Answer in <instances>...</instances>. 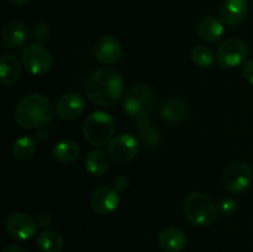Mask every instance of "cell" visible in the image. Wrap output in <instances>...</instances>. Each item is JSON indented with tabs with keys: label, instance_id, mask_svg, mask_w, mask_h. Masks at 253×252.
Returning a JSON list of instances; mask_svg holds the SVG:
<instances>
[{
	"label": "cell",
	"instance_id": "obj_1",
	"mask_svg": "<svg viewBox=\"0 0 253 252\" xmlns=\"http://www.w3.org/2000/svg\"><path fill=\"white\" fill-rule=\"evenodd\" d=\"M123 91V77L116 69L110 67H104L94 72L85 84V95L89 101L103 108L116 105Z\"/></svg>",
	"mask_w": 253,
	"mask_h": 252
},
{
	"label": "cell",
	"instance_id": "obj_2",
	"mask_svg": "<svg viewBox=\"0 0 253 252\" xmlns=\"http://www.w3.org/2000/svg\"><path fill=\"white\" fill-rule=\"evenodd\" d=\"M54 108L43 94L32 93L24 96L14 110L15 123L22 128H37L48 125L53 119Z\"/></svg>",
	"mask_w": 253,
	"mask_h": 252
},
{
	"label": "cell",
	"instance_id": "obj_3",
	"mask_svg": "<svg viewBox=\"0 0 253 252\" xmlns=\"http://www.w3.org/2000/svg\"><path fill=\"white\" fill-rule=\"evenodd\" d=\"M217 205L204 193H192L184 200L185 217L195 226H209L217 219Z\"/></svg>",
	"mask_w": 253,
	"mask_h": 252
},
{
	"label": "cell",
	"instance_id": "obj_4",
	"mask_svg": "<svg viewBox=\"0 0 253 252\" xmlns=\"http://www.w3.org/2000/svg\"><path fill=\"white\" fill-rule=\"evenodd\" d=\"M115 133V121L105 111H94L85 119L83 135L94 147H101L113 140Z\"/></svg>",
	"mask_w": 253,
	"mask_h": 252
},
{
	"label": "cell",
	"instance_id": "obj_5",
	"mask_svg": "<svg viewBox=\"0 0 253 252\" xmlns=\"http://www.w3.org/2000/svg\"><path fill=\"white\" fill-rule=\"evenodd\" d=\"M156 104V94L153 89L147 84L133 85L127 91L124 100V109L126 114L138 119H145L150 116Z\"/></svg>",
	"mask_w": 253,
	"mask_h": 252
},
{
	"label": "cell",
	"instance_id": "obj_6",
	"mask_svg": "<svg viewBox=\"0 0 253 252\" xmlns=\"http://www.w3.org/2000/svg\"><path fill=\"white\" fill-rule=\"evenodd\" d=\"M21 63L32 76H44L53 67L51 52L41 43H31L25 47L21 54Z\"/></svg>",
	"mask_w": 253,
	"mask_h": 252
},
{
	"label": "cell",
	"instance_id": "obj_7",
	"mask_svg": "<svg viewBox=\"0 0 253 252\" xmlns=\"http://www.w3.org/2000/svg\"><path fill=\"white\" fill-rule=\"evenodd\" d=\"M249 54L246 42L240 39H227L217 47L216 61L222 69H234L246 63Z\"/></svg>",
	"mask_w": 253,
	"mask_h": 252
},
{
	"label": "cell",
	"instance_id": "obj_8",
	"mask_svg": "<svg viewBox=\"0 0 253 252\" xmlns=\"http://www.w3.org/2000/svg\"><path fill=\"white\" fill-rule=\"evenodd\" d=\"M37 221L26 212L15 211L5 220V230L10 237L19 241H26L37 232Z\"/></svg>",
	"mask_w": 253,
	"mask_h": 252
},
{
	"label": "cell",
	"instance_id": "obj_9",
	"mask_svg": "<svg viewBox=\"0 0 253 252\" xmlns=\"http://www.w3.org/2000/svg\"><path fill=\"white\" fill-rule=\"evenodd\" d=\"M253 179L251 166L245 162H234L225 169L224 184L229 192L242 193L249 188Z\"/></svg>",
	"mask_w": 253,
	"mask_h": 252
},
{
	"label": "cell",
	"instance_id": "obj_10",
	"mask_svg": "<svg viewBox=\"0 0 253 252\" xmlns=\"http://www.w3.org/2000/svg\"><path fill=\"white\" fill-rule=\"evenodd\" d=\"M138 141L135 136L121 133L110 141L108 146L109 156L116 162L125 163L132 161L138 153Z\"/></svg>",
	"mask_w": 253,
	"mask_h": 252
},
{
	"label": "cell",
	"instance_id": "obj_11",
	"mask_svg": "<svg viewBox=\"0 0 253 252\" xmlns=\"http://www.w3.org/2000/svg\"><path fill=\"white\" fill-rule=\"evenodd\" d=\"M54 110H56L57 115L63 120H77L83 115L84 110H85V101L81 94L69 91V93L63 94L56 101Z\"/></svg>",
	"mask_w": 253,
	"mask_h": 252
},
{
	"label": "cell",
	"instance_id": "obj_12",
	"mask_svg": "<svg viewBox=\"0 0 253 252\" xmlns=\"http://www.w3.org/2000/svg\"><path fill=\"white\" fill-rule=\"evenodd\" d=\"M119 203H120L119 192L115 188L109 185L98 188L90 198L91 209L99 215L111 214L118 208Z\"/></svg>",
	"mask_w": 253,
	"mask_h": 252
},
{
	"label": "cell",
	"instance_id": "obj_13",
	"mask_svg": "<svg viewBox=\"0 0 253 252\" xmlns=\"http://www.w3.org/2000/svg\"><path fill=\"white\" fill-rule=\"evenodd\" d=\"M123 47L120 41L113 36H103L96 40L94 44V56L100 63L111 66L118 63L121 58Z\"/></svg>",
	"mask_w": 253,
	"mask_h": 252
},
{
	"label": "cell",
	"instance_id": "obj_14",
	"mask_svg": "<svg viewBox=\"0 0 253 252\" xmlns=\"http://www.w3.org/2000/svg\"><path fill=\"white\" fill-rule=\"evenodd\" d=\"M249 12L247 0H224L220 6V19L229 26L241 24Z\"/></svg>",
	"mask_w": 253,
	"mask_h": 252
},
{
	"label": "cell",
	"instance_id": "obj_15",
	"mask_svg": "<svg viewBox=\"0 0 253 252\" xmlns=\"http://www.w3.org/2000/svg\"><path fill=\"white\" fill-rule=\"evenodd\" d=\"M187 244V235L179 227H165L158 234V245L166 252H180L185 249Z\"/></svg>",
	"mask_w": 253,
	"mask_h": 252
},
{
	"label": "cell",
	"instance_id": "obj_16",
	"mask_svg": "<svg viewBox=\"0 0 253 252\" xmlns=\"http://www.w3.org/2000/svg\"><path fill=\"white\" fill-rule=\"evenodd\" d=\"M2 41L10 48L24 47L30 40V31L22 22L9 21L4 25L1 31Z\"/></svg>",
	"mask_w": 253,
	"mask_h": 252
},
{
	"label": "cell",
	"instance_id": "obj_17",
	"mask_svg": "<svg viewBox=\"0 0 253 252\" xmlns=\"http://www.w3.org/2000/svg\"><path fill=\"white\" fill-rule=\"evenodd\" d=\"M22 63L12 54H4L0 59V82L4 85H11L21 76Z\"/></svg>",
	"mask_w": 253,
	"mask_h": 252
},
{
	"label": "cell",
	"instance_id": "obj_18",
	"mask_svg": "<svg viewBox=\"0 0 253 252\" xmlns=\"http://www.w3.org/2000/svg\"><path fill=\"white\" fill-rule=\"evenodd\" d=\"M85 168L94 177H103L110 168V161L100 148H94L86 153Z\"/></svg>",
	"mask_w": 253,
	"mask_h": 252
},
{
	"label": "cell",
	"instance_id": "obj_19",
	"mask_svg": "<svg viewBox=\"0 0 253 252\" xmlns=\"http://www.w3.org/2000/svg\"><path fill=\"white\" fill-rule=\"evenodd\" d=\"M225 34V27L222 20L215 16H208L203 19L199 25V35L204 41L214 42L220 41Z\"/></svg>",
	"mask_w": 253,
	"mask_h": 252
},
{
	"label": "cell",
	"instance_id": "obj_20",
	"mask_svg": "<svg viewBox=\"0 0 253 252\" xmlns=\"http://www.w3.org/2000/svg\"><path fill=\"white\" fill-rule=\"evenodd\" d=\"M52 156L54 160L61 163H72L78 160L81 156V147L76 141L63 140L56 143L52 150Z\"/></svg>",
	"mask_w": 253,
	"mask_h": 252
},
{
	"label": "cell",
	"instance_id": "obj_21",
	"mask_svg": "<svg viewBox=\"0 0 253 252\" xmlns=\"http://www.w3.org/2000/svg\"><path fill=\"white\" fill-rule=\"evenodd\" d=\"M185 114H187V105L180 99L172 98L161 106V116L169 123H179L185 118Z\"/></svg>",
	"mask_w": 253,
	"mask_h": 252
},
{
	"label": "cell",
	"instance_id": "obj_22",
	"mask_svg": "<svg viewBox=\"0 0 253 252\" xmlns=\"http://www.w3.org/2000/svg\"><path fill=\"white\" fill-rule=\"evenodd\" d=\"M37 245L42 252H62L64 241L58 232L53 230H43L37 237Z\"/></svg>",
	"mask_w": 253,
	"mask_h": 252
},
{
	"label": "cell",
	"instance_id": "obj_23",
	"mask_svg": "<svg viewBox=\"0 0 253 252\" xmlns=\"http://www.w3.org/2000/svg\"><path fill=\"white\" fill-rule=\"evenodd\" d=\"M36 143L29 136L19 137L11 146V155L15 160L26 161L30 160L35 155Z\"/></svg>",
	"mask_w": 253,
	"mask_h": 252
},
{
	"label": "cell",
	"instance_id": "obj_24",
	"mask_svg": "<svg viewBox=\"0 0 253 252\" xmlns=\"http://www.w3.org/2000/svg\"><path fill=\"white\" fill-rule=\"evenodd\" d=\"M138 131H140V138L147 147H155L160 142V135L155 126L151 124L150 119H138L136 120Z\"/></svg>",
	"mask_w": 253,
	"mask_h": 252
},
{
	"label": "cell",
	"instance_id": "obj_25",
	"mask_svg": "<svg viewBox=\"0 0 253 252\" xmlns=\"http://www.w3.org/2000/svg\"><path fill=\"white\" fill-rule=\"evenodd\" d=\"M192 61L200 68H210L215 63V56L209 47L198 44L192 49Z\"/></svg>",
	"mask_w": 253,
	"mask_h": 252
},
{
	"label": "cell",
	"instance_id": "obj_26",
	"mask_svg": "<svg viewBox=\"0 0 253 252\" xmlns=\"http://www.w3.org/2000/svg\"><path fill=\"white\" fill-rule=\"evenodd\" d=\"M237 209V203L236 200L232 199L230 197H225L221 198L217 203V210L221 215L224 216H230V215L234 214Z\"/></svg>",
	"mask_w": 253,
	"mask_h": 252
},
{
	"label": "cell",
	"instance_id": "obj_27",
	"mask_svg": "<svg viewBox=\"0 0 253 252\" xmlns=\"http://www.w3.org/2000/svg\"><path fill=\"white\" fill-rule=\"evenodd\" d=\"M48 26L44 22H37L34 27V39L36 40L37 43L46 41L47 36H48Z\"/></svg>",
	"mask_w": 253,
	"mask_h": 252
},
{
	"label": "cell",
	"instance_id": "obj_28",
	"mask_svg": "<svg viewBox=\"0 0 253 252\" xmlns=\"http://www.w3.org/2000/svg\"><path fill=\"white\" fill-rule=\"evenodd\" d=\"M242 74H244L245 79H246L251 85H253V59H251V61H247L246 63L244 64Z\"/></svg>",
	"mask_w": 253,
	"mask_h": 252
},
{
	"label": "cell",
	"instance_id": "obj_29",
	"mask_svg": "<svg viewBox=\"0 0 253 252\" xmlns=\"http://www.w3.org/2000/svg\"><path fill=\"white\" fill-rule=\"evenodd\" d=\"M36 221L40 227H48L52 222V217L48 212H40L36 217Z\"/></svg>",
	"mask_w": 253,
	"mask_h": 252
},
{
	"label": "cell",
	"instance_id": "obj_30",
	"mask_svg": "<svg viewBox=\"0 0 253 252\" xmlns=\"http://www.w3.org/2000/svg\"><path fill=\"white\" fill-rule=\"evenodd\" d=\"M114 185H115V189L118 190V192H120V190H125L126 188L128 187V179L125 177V175H120V177H118L115 179Z\"/></svg>",
	"mask_w": 253,
	"mask_h": 252
},
{
	"label": "cell",
	"instance_id": "obj_31",
	"mask_svg": "<svg viewBox=\"0 0 253 252\" xmlns=\"http://www.w3.org/2000/svg\"><path fill=\"white\" fill-rule=\"evenodd\" d=\"M2 252H26V251H25L24 247H21L20 245L11 244L5 246L4 250H2Z\"/></svg>",
	"mask_w": 253,
	"mask_h": 252
},
{
	"label": "cell",
	"instance_id": "obj_32",
	"mask_svg": "<svg viewBox=\"0 0 253 252\" xmlns=\"http://www.w3.org/2000/svg\"><path fill=\"white\" fill-rule=\"evenodd\" d=\"M10 2H11L12 5H15V6H25V5L29 4L31 0H9Z\"/></svg>",
	"mask_w": 253,
	"mask_h": 252
},
{
	"label": "cell",
	"instance_id": "obj_33",
	"mask_svg": "<svg viewBox=\"0 0 253 252\" xmlns=\"http://www.w3.org/2000/svg\"><path fill=\"white\" fill-rule=\"evenodd\" d=\"M252 182H253V179H252Z\"/></svg>",
	"mask_w": 253,
	"mask_h": 252
}]
</instances>
